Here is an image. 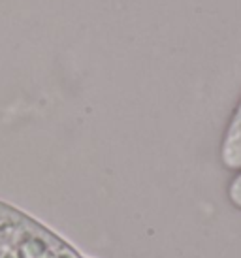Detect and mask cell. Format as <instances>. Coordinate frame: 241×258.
Wrapping results in <instances>:
<instances>
[{
    "label": "cell",
    "mask_w": 241,
    "mask_h": 258,
    "mask_svg": "<svg viewBox=\"0 0 241 258\" xmlns=\"http://www.w3.org/2000/svg\"><path fill=\"white\" fill-rule=\"evenodd\" d=\"M0 258H87L43 222L0 200Z\"/></svg>",
    "instance_id": "1"
},
{
    "label": "cell",
    "mask_w": 241,
    "mask_h": 258,
    "mask_svg": "<svg viewBox=\"0 0 241 258\" xmlns=\"http://www.w3.org/2000/svg\"><path fill=\"white\" fill-rule=\"evenodd\" d=\"M220 162L230 172H241V98L230 115L220 142Z\"/></svg>",
    "instance_id": "2"
},
{
    "label": "cell",
    "mask_w": 241,
    "mask_h": 258,
    "mask_svg": "<svg viewBox=\"0 0 241 258\" xmlns=\"http://www.w3.org/2000/svg\"><path fill=\"white\" fill-rule=\"evenodd\" d=\"M226 196H228L230 206H232V208H235L237 211H241V172L235 173L234 179L228 183Z\"/></svg>",
    "instance_id": "3"
}]
</instances>
